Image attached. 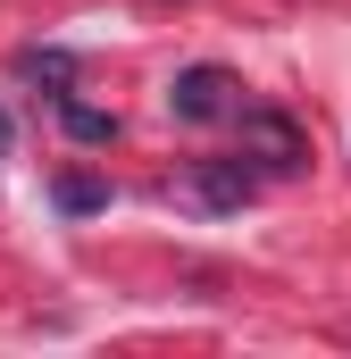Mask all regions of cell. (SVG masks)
Returning <instances> with one entry per match:
<instances>
[{"mask_svg":"<svg viewBox=\"0 0 351 359\" xmlns=\"http://www.w3.org/2000/svg\"><path fill=\"white\" fill-rule=\"evenodd\" d=\"M234 126H243L251 176H301V168H310V134H301L284 109H243V100H234Z\"/></svg>","mask_w":351,"mask_h":359,"instance_id":"cell-1","label":"cell"},{"mask_svg":"<svg viewBox=\"0 0 351 359\" xmlns=\"http://www.w3.org/2000/svg\"><path fill=\"white\" fill-rule=\"evenodd\" d=\"M251 192H260V176H251L243 151H234V159H192V168L176 176V201L201 209V217H234V209H251Z\"/></svg>","mask_w":351,"mask_h":359,"instance_id":"cell-2","label":"cell"},{"mask_svg":"<svg viewBox=\"0 0 351 359\" xmlns=\"http://www.w3.org/2000/svg\"><path fill=\"white\" fill-rule=\"evenodd\" d=\"M234 100H243L234 76L209 67V59H201V67H176V84H168V109L184 117V126H218V117H234Z\"/></svg>","mask_w":351,"mask_h":359,"instance_id":"cell-3","label":"cell"},{"mask_svg":"<svg viewBox=\"0 0 351 359\" xmlns=\"http://www.w3.org/2000/svg\"><path fill=\"white\" fill-rule=\"evenodd\" d=\"M17 76L25 84H51V100H59V92H76V59L67 50H17Z\"/></svg>","mask_w":351,"mask_h":359,"instance_id":"cell-4","label":"cell"},{"mask_svg":"<svg viewBox=\"0 0 351 359\" xmlns=\"http://www.w3.org/2000/svg\"><path fill=\"white\" fill-rule=\"evenodd\" d=\"M59 126H67L76 142H117V117L92 109V100H76V92H59Z\"/></svg>","mask_w":351,"mask_h":359,"instance_id":"cell-5","label":"cell"},{"mask_svg":"<svg viewBox=\"0 0 351 359\" xmlns=\"http://www.w3.org/2000/svg\"><path fill=\"white\" fill-rule=\"evenodd\" d=\"M51 201H59L67 217H92V209H109V184H100V176H59Z\"/></svg>","mask_w":351,"mask_h":359,"instance_id":"cell-6","label":"cell"},{"mask_svg":"<svg viewBox=\"0 0 351 359\" xmlns=\"http://www.w3.org/2000/svg\"><path fill=\"white\" fill-rule=\"evenodd\" d=\"M0 151H8V117H0Z\"/></svg>","mask_w":351,"mask_h":359,"instance_id":"cell-7","label":"cell"}]
</instances>
